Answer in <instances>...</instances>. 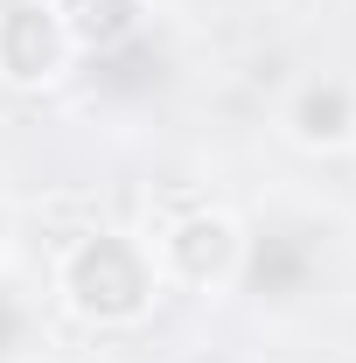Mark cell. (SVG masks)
I'll use <instances>...</instances> for the list:
<instances>
[{
	"instance_id": "7a4b0ae2",
	"label": "cell",
	"mask_w": 356,
	"mask_h": 363,
	"mask_svg": "<svg viewBox=\"0 0 356 363\" xmlns=\"http://www.w3.org/2000/svg\"><path fill=\"white\" fill-rule=\"evenodd\" d=\"M56 63H63V21H56V7H35V0L7 7L0 14V70L14 84H43V77H56Z\"/></svg>"
},
{
	"instance_id": "277c9868",
	"label": "cell",
	"mask_w": 356,
	"mask_h": 363,
	"mask_svg": "<svg viewBox=\"0 0 356 363\" xmlns=\"http://www.w3.org/2000/svg\"><path fill=\"white\" fill-rule=\"evenodd\" d=\"M294 133L308 140V147H343V140L356 133V98L350 84H308L301 98H294Z\"/></svg>"
},
{
	"instance_id": "8992f818",
	"label": "cell",
	"mask_w": 356,
	"mask_h": 363,
	"mask_svg": "<svg viewBox=\"0 0 356 363\" xmlns=\"http://www.w3.org/2000/svg\"><path fill=\"white\" fill-rule=\"evenodd\" d=\"M14 335H21V315H14V301H7V294H0V357H7V350H14Z\"/></svg>"
},
{
	"instance_id": "6da1fadb",
	"label": "cell",
	"mask_w": 356,
	"mask_h": 363,
	"mask_svg": "<svg viewBox=\"0 0 356 363\" xmlns=\"http://www.w3.org/2000/svg\"><path fill=\"white\" fill-rule=\"evenodd\" d=\"M63 294H70L77 315L133 321L154 301V266H147V252L126 245V238H84L70 252V266H63Z\"/></svg>"
},
{
	"instance_id": "5b68a950",
	"label": "cell",
	"mask_w": 356,
	"mask_h": 363,
	"mask_svg": "<svg viewBox=\"0 0 356 363\" xmlns=\"http://www.w3.org/2000/svg\"><path fill=\"white\" fill-rule=\"evenodd\" d=\"M56 21H63V35L91 49H119L140 21V0H56Z\"/></svg>"
},
{
	"instance_id": "3957f363",
	"label": "cell",
	"mask_w": 356,
	"mask_h": 363,
	"mask_svg": "<svg viewBox=\"0 0 356 363\" xmlns=\"http://www.w3.org/2000/svg\"><path fill=\"white\" fill-rule=\"evenodd\" d=\"M161 252H168V266L182 272V279H196V286H210L217 272H230V259H238V230H230V217H189V224H175L168 238H161Z\"/></svg>"
}]
</instances>
